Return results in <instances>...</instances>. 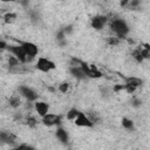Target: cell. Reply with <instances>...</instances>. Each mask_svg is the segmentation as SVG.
<instances>
[{
	"label": "cell",
	"instance_id": "cell-1",
	"mask_svg": "<svg viewBox=\"0 0 150 150\" xmlns=\"http://www.w3.org/2000/svg\"><path fill=\"white\" fill-rule=\"evenodd\" d=\"M109 27L111 29V32L115 34V36L117 39H125L127 35L130 32V28L128 26V23L120 18H114L110 20L109 22Z\"/></svg>",
	"mask_w": 150,
	"mask_h": 150
},
{
	"label": "cell",
	"instance_id": "cell-2",
	"mask_svg": "<svg viewBox=\"0 0 150 150\" xmlns=\"http://www.w3.org/2000/svg\"><path fill=\"white\" fill-rule=\"evenodd\" d=\"M19 45L21 46V48L23 49L25 54L27 55V62L32 61L38 54H39V48L35 43L30 42V41H19Z\"/></svg>",
	"mask_w": 150,
	"mask_h": 150
},
{
	"label": "cell",
	"instance_id": "cell-3",
	"mask_svg": "<svg viewBox=\"0 0 150 150\" xmlns=\"http://www.w3.org/2000/svg\"><path fill=\"white\" fill-rule=\"evenodd\" d=\"M35 68L42 73H49L50 70H54L56 68V64L54 61L47 59V57H43V56H40L35 63Z\"/></svg>",
	"mask_w": 150,
	"mask_h": 150
},
{
	"label": "cell",
	"instance_id": "cell-4",
	"mask_svg": "<svg viewBox=\"0 0 150 150\" xmlns=\"http://www.w3.org/2000/svg\"><path fill=\"white\" fill-rule=\"evenodd\" d=\"M80 66L83 69V71L86 74V77H89V79H100V77H102V71L98 70V68L95 64H89L87 62L81 61Z\"/></svg>",
	"mask_w": 150,
	"mask_h": 150
},
{
	"label": "cell",
	"instance_id": "cell-5",
	"mask_svg": "<svg viewBox=\"0 0 150 150\" xmlns=\"http://www.w3.org/2000/svg\"><path fill=\"white\" fill-rule=\"evenodd\" d=\"M7 50L9 52L11 55H13L14 57H16L20 63H27V55L25 54V52H23V49L21 48L20 45L8 46L7 47Z\"/></svg>",
	"mask_w": 150,
	"mask_h": 150
},
{
	"label": "cell",
	"instance_id": "cell-6",
	"mask_svg": "<svg viewBox=\"0 0 150 150\" xmlns=\"http://www.w3.org/2000/svg\"><path fill=\"white\" fill-rule=\"evenodd\" d=\"M18 91H19V95L20 96H22L23 98H26L27 101H29V102H35V101H38V94H36V91L35 90H33L30 87H28V86H20L19 88H18Z\"/></svg>",
	"mask_w": 150,
	"mask_h": 150
},
{
	"label": "cell",
	"instance_id": "cell-7",
	"mask_svg": "<svg viewBox=\"0 0 150 150\" xmlns=\"http://www.w3.org/2000/svg\"><path fill=\"white\" fill-rule=\"evenodd\" d=\"M108 20L109 19L105 15L97 14V15H95V16H93L90 19V26H91V28H94L96 30H100V29H102L105 26V23L108 22Z\"/></svg>",
	"mask_w": 150,
	"mask_h": 150
},
{
	"label": "cell",
	"instance_id": "cell-8",
	"mask_svg": "<svg viewBox=\"0 0 150 150\" xmlns=\"http://www.w3.org/2000/svg\"><path fill=\"white\" fill-rule=\"evenodd\" d=\"M43 125L46 127H54V125H59L61 124V116L56 115V114H47L46 116H43L41 118Z\"/></svg>",
	"mask_w": 150,
	"mask_h": 150
},
{
	"label": "cell",
	"instance_id": "cell-9",
	"mask_svg": "<svg viewBox=\"0 0 150 150\" xmlns=\"http://www.w3.org/2000/svg\"><path fill=\"white\" fill-rule=\"evenodd\" d=\"M74 122H75V124L77 127H82V128H93L94 127V123L89 120V117L87 116V114H84L82 111L79 112V115L74 120Z\"/></svg>",
	"mask_w": 150,
	"mask_h": 150
},
{
	"label": "cell",
	"instance_id": "cell-10",
	"mask_svg": "<svg viewBox=\"0 0 150 150\" xmlns=\"http://www.w3.org/2000/svg\"><path fill=\"white\" fill-rule=\"evenodd\" d=\"M16 141H18L16 136L14 134H12L11 131H7V130H1L0 131V143L14 145L16 143Z\"/></svg>",
	"mask_w": 150,
	"mask_h": 150
},
{
	"label": "cell",
	"instance_id": "cell-11",
	"mask_svg": "<svg viewBox=\"0 0 150 150\" xmlns=\"http://www.w3.org/2000/svg\"><path fill=\"white\" fill-rule=\"evenodd\" d=\"M34 109L38 112V115L42 118L43 116H46L49 112V104L47 102H43V101H35Z\"/></svg>",
	"mask_w": 150,
	"mask_h": 150
},
{
	"label": "cell",
	"instance_id": "cell-12",
	"mask_svg": "<svg viewBox=\"0 0 150 150\" xmlns=\"http://www.w3.org/2000/svg\"><path fill=\"white\" fill-rule=\"evenodd\" d=\"M81 63V62H80ZM79 64H70L69 67V73L71 74V76H74L77 80H84L86 79V74L83 71V69L81 68V66Z\"/></svg>",
	"mask_w": 150,
	"mask_h": 150
},
{
	"label": "cell",
	"instance_id": "cell-13",
	"mask_svg": "<svg viewBox=\"0 0 150 150\" xmlns=\"http://www.w3.org/2000/svg\"><path fill=\"white\" fill-rule=\"evenodd\" d=\"M55 136H56V138H57L61 143H63V144H67V143L69 142V135H68L67 130H66V129H63L62 127L56 128Z\"/></svg>",
	"mask_w": 150,
	"mask_h": 150
},
{
	"label": "cell",
	"instance_id": "cell-14",
	"mask_svg": "<svg viewBox=\"0 0 150 150\" xmlns=\"http://www.w3.org/2000/svg\"><path fill=\"white\" fill-rule=\"evenodd\" d=\"M123 79H124V83L130 84V86L135 87L136 89L143 84V80L139 79V77H135V76H125V77H123Z\"/></svg>",
	"mask_w": 150,
	"mask_h": 150
},
{
	"label": "cell",
	"instance_id": "cell-15",
	"mask_svg": "<svg viewBox=\"0 0 150 150\" xmlns=\"http://www.w3.org/2000/svg\"><path fill=\"white\" fill-rule=\"evenodd\" d=\"M8 103L12 108H19L21 105V96L19 94H13L9 100H8Z\"/></svg>",
	"mask_w": 150,
	"mask_h": 150
},
{
	"label": "cell",
	"instance_id": "cell-16",
	"mask_svg": "<svg viewBox=\"0 0 150 150\" xmlns=\"http://www.w3.org/2000/svg\"><path fill=\"white\" fill-rule=\"evenodd\" d=\"M122 127L127 130H134L135 129V124H134V121L128 118V117H122Z\"/></svg>",
	"mask_w": 150,
	"mask_h": 150
},
{
	"label": "cell",
	"instance_id": "cell-17",
	"mask_svg": "<svg viewBox=\"0 0 150 150\" xmlns=\"http://www.w3.org/2000/svg\"><path fill=\"white\" fill-rule=\"evenodd\" d=\"M79 112H80L79 109H76V108H71V109H69V110L66 112V117H67L68 121H74V120L77 117Z\"/></svg>",
	"mask_w": 150,
	"mask_h": 150
},
{
	"label": "cell",
	"instance_id": "cell-18",
	"mask_svg": "<svg viewBox=\"0 0 150 150\" xmlns=\"http://www.w3.org/2000/svg\"><path fill=\"white\" fill-rule=\"evenodd\" d=\"M139 52H141V55H142L143 60H148L150 57V47H149L148 43H144V47H141Z\"/></svg>",
	"mask_w": 150,
	"mask_h": 150
},
{
	"label": "cell",
	"instance_id": "cell-19",
	"mask_svg": "<svg viewBox=\"0 0 150 150\" xmlns=\"http://www.w3.org/2000/svg\"><path fill=\"white\" fill-rule=\"evenodd\" d=\"M16 13H13V12H8V13H6L5 15H4V21L6 22V23H12L13 21H15V19H16Z\"/></svg>",
	"mask_w": 150,
	"mask_h": 150
},
{
	"label": "cell",
	"instance_id": "cell-20",
	"mask_svg": "<svg viewBox=\"0 0 150 150\" xmlns=\"http://www.w3.org/2000/svg\"><path fill=\"white\" fill-rule=\"evenodd\" d=\"M131 56L134 57V60H135L137 63H142V62L144 61V60H143V57H142V55H141L139 48L134 49V50H132V53H131Z\"/></svg>",
	"mask_w": 150,
	"mask_h": 150
},
{
	"label": "cell",
	"instance_id": "cell-21",
	"mask_svg": "<svg viewBox=\"0 0 150 150\" xmlns=\"http://www.w3.org/2000/svg\"><path fill=\"white\" fill-rule=\"evenodd\" d=\"M19 60L16 59V57H14L13 55H9V57H8V64H9V67H18L19 66Z\"/></svg>",
	"mask_w": 150,
	"mask_h": 150
},
{
	"label": "cell",
	"instance_id": "cell-22",
	"mask_svg": "<svg viewBox=\"0 0 150 150\" xmlns=\"http://www.w3.org/2000/svg\"><path fill=\"white\" fill-rule=\"evenodd\" d=\"M69 89V83L68 82H62L59 84V90L62 93V94H66Z\"/></svg>",
	"mask_w": 150,
	"mask_h": 150
},
{
	"label": "cell",
	"instance_id": "cell-23",
	"mask_svg": "<svg viewBox=\"0 0 150 150\" xmlns=\"http://www.w3.org/2000/svg\"><path fill=\"white\" fill-rule=\"evenodd\" d=\"M26 122H27V125H28V127H30V128H34V127L38 124V121H36V118H35V117H33V116H29V117H27Z\"/></svg>",
	"mask_w": 150,
	"mask_h": 150
},
{
	"label": "cell",
	"instance_id": "cell-24",
	"mask_svg": "<svg viewBox=\"0 0 150 150\" xmlns=\"http://www.w3.org/2000/svg\"><path fill=\"white\" fill-rule=\"evenodd\" d=\"M107 42H108L109 46H116V45H118L120 39H117L116 36H109L108 40H107Z\"/></svg>",
	"mask_w": 150,
	"mask_h": 150
},
{
	"label": "cell",
	"instance_id": "cell-25",
	"mask_svg": "<svg viewBox=\"0 0 150 150\" xmlns=\"http://www.w3.org/2000/svg\"><path fill=\"white\" fill-rule=\"evenodd\" d=\"M124 90V83L123 84H114L112 86V93H120Z\"/></svg>",
	"mask_w": 150,
	"mask_h": 150
},
{
	"label": "cell",
	"instance_id": "cell-26",
	"mask_svg": "<svg viewBox=\"0 0 150 150\" xmlns=\"http://www.w3.org/2000/svg\"><path fill=\"white\" fill-rule=\"evenodd\" d=\"M124 90H125L128 94H132V93H135V91H136V88H135V87H132V86H130V84L124 83Z\"/></svg>",
	"mask_w": 150,
	"mask_h": 150
},
{
	"label": "cell",
	"instance_id": "cell-27",
	"mask_svg": "<svg viewBox=\"0 0 150 150\" xmlns=\"http://www.w3.org/2000/svg\"><path fill=\"white\" fill-rule=\"evenodd\" d=\"M141 104H142V100H139V98H134L132 100V105L134 107H141Z\"/></svg>",
	"mask_w": 150,
	"mask_h": 150
},
{
	"label": "cell",
	"instance_id": "cell-28",
	"mask_svg": "<svg viewBox=\"0 0 150 150\" xmlns=\"http://www.w3.org/2000/svg\"><path fill=\"white\" fill-rule=\"evenodd\" d=\"M7 47H8V45L4 40H0V52L4 50V49H7Z\"/></svg>",
	"mask_w": 150,
	"mask_h": 150
},
{
	"label": "cell",
	"instance_id": "cell-29",
	"mask_svg": "<svg viewBox=\"0 0 150 150\" xmlns=\"http://www.w3.org/2000/svg\"><path fill=\"white\" fill-rule=\"evenodd\" d=\"M25 145H26V143H22V144H19L18 146H15V148H13V149H11V150H23Z\"/></svg>",
	"mask_w": 150,
	"mask_h": 150
},
{
	"label": "cell",
	"instance_id": "cell-30",
	"mask_svg": "<svg viewBox=\"0 0 150 150\" xmlns=\"http://www.w3.org/2000/svg\"><path fill=\"white\" fill-rule=\"evenodd\" d=\"M23 150H36L33 145H29V144H26L25 145V148H23Z\"/></svg>",
	"mask_w": 150,
	"mask_h": 150
}]
</instances>
